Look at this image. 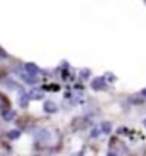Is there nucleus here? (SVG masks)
<instances>
[{"label": "nucleus", "mask_w": 146, "mask_h": 156, "mask_svg": "<svg viewBox=\"0 0 146 156\" xmlns=\"http://www.w3.org/2000/svg\"><path fill=\"white\" fill-rule=\"evenodd\" d=\"M17 74H19V77L23 79L26 84H31V86H33V84H38V77H36V76H31V74H27L26 70H23V72L19 70Z\"/></svg>", "instance_id": "7ed1b4c3"}, {"label": "nucleus", "mask_w": 146, "mask_h": 156, "mask_svg": "<svg viewBox=\"0 0 146 156\" xmlns=\"http://www.w3.org/2000/svg\"><path fill=\"white\" fill-rule=\"evenodd\" d=\"M43 110H45V113H57V112H59V105H57L55 101L48 100V101H45Z\"/></svg>", "instance_id": "20e7f679"}, {"label": "nucleus", "mask_w": 146, "mask_h": 156, "mask_svg": "<svg viewBox=\"0 0 146 156\" xmlns=\"http://www.w3.org/2000/svg\"><path fill=\"white\" fill-rule=\"evenodd\" d=\"M33 137H35V141H36V142L48 146V144L53 142V132L48 130L46 127H38V129L33 130Z\"/></svg>", "instance_id": "f257e3e1"}, {"label": "nucleus", "mask_w": 146, "mask_h": 156, "mask_svg": "<svg viewBox=\"0 0 146 156\" xmlns=\"http://www.w3.org/2000/svg\"><path fill=\"white\" fill-rule=\"evenodd\" d=\"M91 87L95 91H103V89H107V79L105 77H95L91 83Z\"/></svg>", "instance_id": "f03ea898"}, {"label": "nucleus", "mask_w": 146, "mask_h": 156, "mask_svg": "<svg viewBox=\"0 0 146 156\" xmlns=\"http://www.w3.org/2000/svg\"><path fill=\"white\" fill-rule=\"evenodd\" d=\"M17 101H19V105L23 106V108H27V105H29V94L24 93V91H19Z\"/></svg>", "instance_id": "423d86ee"}, {"label": "nucleus", "mask_w": 146, "mask_h": 156, "mask_svg": "<svg viewBox=\"0 0 146 156\" xmlns=\"http://www.w3.org/2000/svg\"><path fill=\"white\" fill-rule=\"evenodd\" d=\"M107 156H117V153H114V151H110V153H108V154H107Z\"/></svg>", "instance_id": "4468645a"}, {"label": "nucleus", "mask_w": 146, "mask_h": 156, "mask_svg": "<svg viewBox=\"0 0 146 156\" xmlns=\"http://www.w3.org/2000/svg\"><path fill=\"white\" fill-rule=\"evenodd\" d=\"M141 96H143V98H144V100H146V87H144V89H143V91H141Z\"/></svg>", "instance_id": "ddd939ff"}, {"label": "nucleus", "mask_w": 146, "mask_h": 156, "mask_svg": "<svg viewBox=\"0 0 146 156\" xmlns=\"http://www.w3.org/2000/svg\"><path fill=\"white\" fill-rule=\"evenodd\" d=\"M24 70H26L27 74H31V76H40V67L38 65H35V64H31V62H27V64H24Z\"/></svg>", "instance_id": "39448f33"}, {"label": "nucleus", "mask_w": 146, "mask_h": 156, "mask_svg": "<svg viewBox=\"0 0 146 156\" xmlns=\"http://www.w3.org/2000/svg\"><path fill=\"white\" fill-rule=\"evenodd\" d=\"M89 76V72L88 70H81V77H88Z\"/></svg>", "instance_id": "f8f14e48"}, {"label": "nucleus", "mask_w": 146, "mask_h": 156, "mask_svg": "<svg viewBox=\"0 0 146 156\" xmlns=\"http://www.w3.org/2000/svg\"><path fill=\"white\" fill-rule=\"evenodd\" d=\"M100 130H101V134H110L112 132V124L110 122H103L100 125Z\"/></svg>", "instance_id": "1a4fd4ad"}, {"label": "nucleus", "mask_w": 146, "mask_h": 156, "mask_svg": "<svg viewBox=\"0 0 146 156\" xmlns=\"http://www.w3.org/2000/svg\"><path fill=\"white\" fill-rule=\"evenodd\" d=\"M29 94V100H41L43 98V91L41 89H33L31 93H27Z\"/></svg>", "instance_id": "0eeeda50"}, {"label": "nucleus", "mask_w": 146, "mask_h": 156, "mask_svg": "<svg viewBox=\"0 0 146 156\" xmlns=\"http://www.w3.org/2000/svg\"><path fill=\"white\" fill-rule=\"evenodd\" d=\"M143 124H144V127H146V120H144V122H143Z\"/></svg>", "instance_id": "2eb2a0df"}, {"label": "nucleus", "mask_w": 146, "mask_h": 156, "mask_svg": "<svg viewBox=\"0 0 146 156\" xmlns=\"http://www.w3.org/2000/svg\"><path fill=\"white\" fill-rule=\"evenodd\" d=\"M7 137L9 139H17V137H21V130H17V129H14V130H9V132H7Z\"/></svg>", "instance_id": "9d476101"}, {"label": "nucleus", "mask_w": 146, "mask_h": 156, "mask_svg": "<svg viewBox=\"0 0 146 156\" xmlns=\"http://www.w3.org/2000/svg\"><path fill=\"white\" fill-rule=\"evenodd\" d=\"M16 119V112L10 110V108H7V110H4V120H7V122H10V120Z\"/></svg>", "instance_id": "6e6552de"}, {"label": "nucleus", "mask_w": 146, "mask_h": 156, "mask_svg": "<svg viewBox=\"0 0 146 156\" xmlns=\"http://www.w3.org/2000/svg\"><path fill=\"white\" fill-rule=\"evenodd\" d=\"M9 108V101L5 100L2 94H0V112H4V110H7Z\"/></svg>", "instance_id": "9b49d317"}]
</instances>
